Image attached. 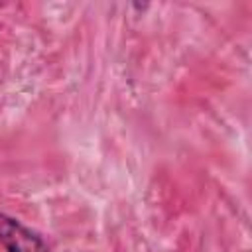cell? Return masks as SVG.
I'll return each instance as SVG.
<instances>
[{
  "label": "cell",
  "mask_w": 252,
  "mask_h": 252,
  "mask_svg": "<svg viewBox=\"0 0 252 252\" xmlns=\"http://www.w3.org/2000/svg\"><path fill=\"white\" fill-rule=\"evenodd\" d=\"M0 244L6 252H51L35 230L4 213H0Z\"/></svg>",
  "instance_id": "6da1fadb"
}]
</instances>
